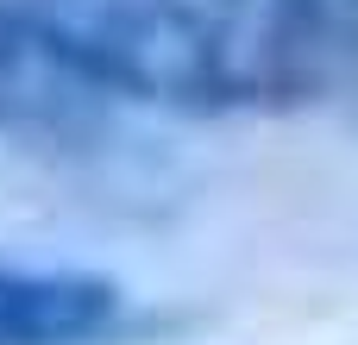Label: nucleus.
<instances>
[{
  "label": "nucleus",
  "instance_id": "obj_1",
  "mask_svg": "<svg viewBox=\"0 0 358 345\" xmlns=\"http://www.w3.org/2000/svg\"><path fill=\"white\" fill-rule=\"evenodd\" d=\"M0 132L31 151H94L107 94L88 88L13 6H0Z\"/></svg>",
  "mask_w": 358,
  "mask_h": 345
},
{
  "label": "nucleus",
  "instance_id": "obj_2",
  "mask_svg": "<svg viewBox=\"0 0 358 345\" xmlns=\"http://www.w3.org/2000/svg\"><path fill=\"white\" fill-rule=\"evenodd\" d=\"M126 333V295L88 270L0 264V345H101Z\"/></svg>",
  "mask_w": 358,
  "mask_h": 345
}]
</instances>
